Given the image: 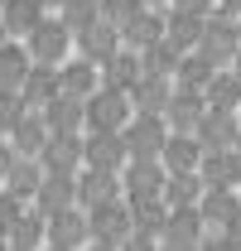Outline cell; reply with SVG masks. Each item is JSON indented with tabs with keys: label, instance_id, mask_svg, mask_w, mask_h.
Instances as JSON below:
<instances>
[{
	"label": "cell",
	"instance_id": "cell-1",
	"mask_svg": "<svg viewBox=\"0 0 241 251\" xmlns=\"http://www.w3.org/2000/svg\"><path fill=\"white\" fill-rule=\"evenodd\" d=\"M87 232H92L87 218H77V213H68V208H63V213H53V222H48V242H53V247H68V251L77 247Z\"/></svg>",
	"mask_w": 241,
	"mask_h": 251
},
{
	"label": "cell",
	"instance_id": "cell-2",
	"mask_svg": "<svg viewBox=\"0 0 241 251\" xmlns=\"http://www.w3.org/2000/svg\"><path fill=\"white\" fill-rule=\"evenodd\" d=\"M68 203H72L68 179H48V184H39V208H44V213H63Z\"/></svg>",
	"mask_w": 241,
	"mask_h": 251
},
{
	"label": "cell",
	"instance_id": "cell-3",
	"mask_svg": "<svg viewBox=\"0 0 241 251\" xmlns=\"http://www.w3.org/2000/svg\"><path fill=\"white\" fill-rule=\"evenodd\" d=\"M198 251H237V247H232V237H208V242H198Z\"/></svg>",
	"mask_w": 241,
	"mask_h": 251
},
{
	"label": "cell",
	"instance_id": "cell-4",
	"mask_svg": "<svg viewBox=\"0 0 241 251\" xmlns=\"http://www.w3.org/2000/svg\"><path fill=\"white\" fill-rule=\"evenodd\" d=\"M120 251H154V247H150V237H125Z\"/></svg>",
	"mask_w": 241,
	"mask_h": 251
},
{
	"label": "cell",
	"instance_id": "cell-5",
	"mask_svg": "<svg viewBox=\"0 0 241 251\" xmlns=\"http://www.w3.org/2000/svg\"><path fill=\"white\" fill-rule=\"evenodd\" d=\"M92 251H116V247H111V242H96V247H92Z\"/></svg>",
	"mask_w": 241,
	"mask_h": 251
}]
</instances>
